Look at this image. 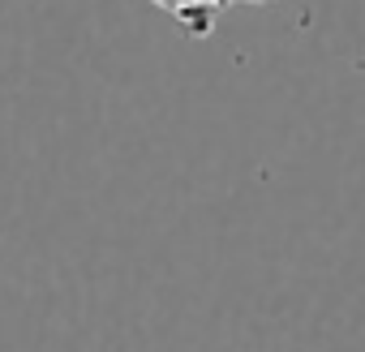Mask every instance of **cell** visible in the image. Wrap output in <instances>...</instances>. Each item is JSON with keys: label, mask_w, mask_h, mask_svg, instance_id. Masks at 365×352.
Returning a JSON list of instances; mask_svg holds the SVG:
<instances>
[{"label": "cell", "mask_w": 365, "mask_h": 352, "mask_svg": "<svg viewBox=\"0 0 365 352\" xmlns=\"http://www.w3.org/2000/svg\"><path fill=\"white\" fill-rule=\"evenodd\" d=\"M155 9H163L168 18H176L180 26H185L194 39H207L211 31H215V22H220V14L224 9H232V5H241V0H150Z\"/></svg>", "instance_id": "obj_1"}]
</instances>
